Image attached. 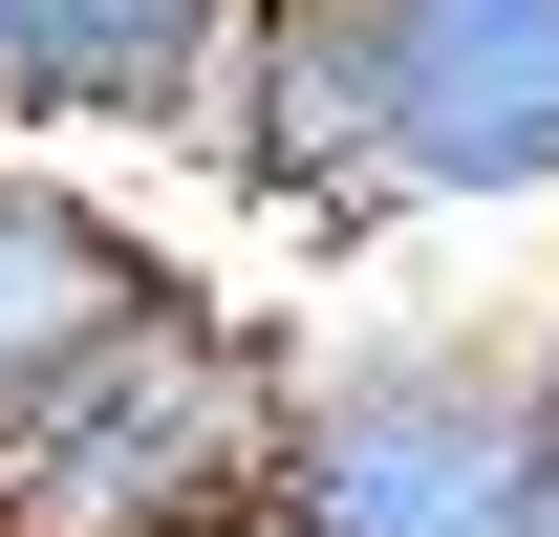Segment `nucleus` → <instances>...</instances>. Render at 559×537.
<instances>
[{"instance_id": "obj_4", "label": "nucleus", "mask_w": 559, "mask_h": 537, "mask_svg": "<svg viewBox=\"0 0 559 537\" xmlns=\"http://www.w3.org/2000/svg\"><path fill=\"white\" fill-rule=\"evenodd\" d=\"M259 0H0V151H194Z\"/></svg>"}, {"instance_id": "obj_2", "label": "nucleus", "mask_w": 559, "mask_h": 537, "mask_svg": "<svg viewBox=\"0 0 559 537\" xmlns=\"http://www.w3.org/2000/svg\"><path fill=\"white\" fill-rule=\"evenodd\" d=\"M280 408H301V344L173 279L0 430V537H280Z\"/></svg>"}, {"instance_id": "obj_3", "label": "nucleus", "mask_w": 559, "mask_h": 537, "mask_svg": "<svg viewBox=\"0 0 559 537\" xmlns=\"http://www.w3.org/2000/svg\"><path fill=\"white\" fill-rule=\"evenodd\" d=\"M388 86V215H559V0H345Z\"/></svg>"}, {"instance_id": "obj_1", "label": "nucleus", "mask_w": 559, "mask_h": 537, "mask_svg": "<svg viewBox=\"0 0 559 537\" xmlns=\"http://www.w3.org/2000/svg\"><path fill=\"white\" fill-rule=\"evenodd\" d=\"M280 537H559V323L516 301L323 323L280 408Z\"/></svg>"}, {"instance_id": "obj_5", "label": "nucleus", "mask_w": 559, "mask_h": 537, "mask_svg": "<svg viewBox=\"0 0 559 537\" xmlns=\"http://www.w3.org/2000/svg\"><path fill=\"white\" fill-rule=\"evenodd\" d=\"M151 301H173V259H151L130 215L86 194L66 151H0V430L66 387L86 344H130Z\"/></svg>"}]
</instances>
